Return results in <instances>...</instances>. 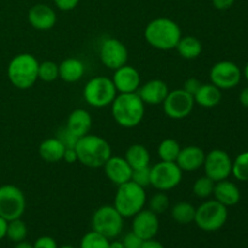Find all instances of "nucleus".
<instances>
[{"instance_id":"e433bc0d","label":"nucleus","mask_w":248,"mask_h":248,"mask_svg":"<svg viewBox=\"0 0 248 248\" xmlns=\"http://www.w3.org/2000/svg\"><path fill=\"white\" fill-rule=\"evenodd\" d=\"M56 137L62 142V144L64 145L65 148H75V145H77L78 143V140H79V138L75 137V136L73 135L67 127L61 128V130L57 132V136H56Z\"/></svg>"},{"instance_id":"f3484780","label":"nucleus","mask_w":248,"mask_h":248,"mask_svg":"<svg viewBox=\"0 0 248 248\" xmlns=\"http://www.w3.org/2000/svg\"><path fill=\"white\" fill-rule=\"evenodd\" d=\"M104 173L107 178L115 184L116 186L131 181L132 176V167L130 166L125 157L123 156H113L111 155L108 159V161L103 165Z\"/></svg>"},{"instance_id":"412c9836","label":"nucleus","mask_w":248,"mask_h":248,"mask_svg":"<svg viewBox=\"0 0 248 248\" xmlns=\"http://www.w3.org/2000/svg\"><path fill=\"white\" fill-rule=\"evenodd\" d=\"M212 195L215 196V200L227 207L237 205L241 200V193H240L239 186L228 179L216 182Z\"/></svg>"},{"instance_id":"0eeeda50","label":"nucleus","mask_w":248,"mask_h":248,"mask_svg":"<svg viewBox=\"0 0 248 248\" xmlns=\"http://www.w3.org/2000/svg\"><path fill=\"white\" fill-rule=\"evenodd\" d=\"M228 220V207L217 200H207L195 211L194 223L203 232H217L222 229Z\"/></svg>"},{"instance_id":"9d476101","label":"nucleus","mask_w":248,"mask_h":248,"mask_svg":"<svg viewBox=\"0 0 248 248\" xmlns=\"http://www.w3.org/2000/svg\"><path fill=\"white\" fill-rule=\"evenodd\" d=\"M27 201L23 191L12 184L0 186V217L7 222L18 219L26 211Z\"/></svg>"},{"instance_id":"6e6552de","label":"nucleus","mask_w":248,"mask_h":248,"mask_svg":"<svg viewBox=\"0 0 248 248\" xmlns=\"http://www.w3.org/2000/svg\"><path fill=\"white\" fill-rule=\"evenodd\" d=\"M91 224L92 230L111 240L123 232L124 217L113 205H104L94 211Z\"/></svg>"},{"instance_id":"de8ad7c7","label":"nucleus","mask_w":248,"mask_h":248,"mask_svg":"<svg viewBox=\"0 0 248 248\" xmlns=\"http://www.w3.org/2000/svg\"><path fill=\"white\" fill-rule=\"evenodd\" d=\"M15 248H34L33 247V244H31V242H27V241H19V242H16V246Z\"/></svg>"},{"instance_id":"ddd939ff","label":"nucleus","mask_w":248,"mask_h":248,"mask_svg":"<svg viewBox=\"0 0 248 248\" xmlns=\"http://www.w3.org/2000/svg\"><path fill=\"white\" fill-rule=\"evenodd\" d=\"M202 167L205 169V176L213 182H219L228 179L232 174V160L225 150L213 149L206 154Z\"/></svg>"},{"instance_id":"f257e3e1","label":"nucleus","mask_w":248,"mask_h":248,"mask_svg":"<svg viewBox=\"0 0 248 248\" xmlns=\"http://www.w3.org/2000/svg\"><path fill=\"white\" fill-rule=\"evenodd\" d=\"M182 38L179 24L169 17H156L147 24L144 29V39L152 47L160 51H170L176 48Z\"/></svg>"},{"instance_id":"ea45409f","label":"nucleus","mask_w":248,"mask_h":248,"mask_svg":"<svg viewBox=\"0 0 248 248\" xmlns=\"http://www.w3.org/2000/svg\"><path fill=\"white\" fill-rule=\"evenodd\" d=\"M34 248H58L57 242L51 236H40L33 244Z\"/></svg>"},{"instance_id":"37998d69","label":"nucleus","mask_w":248,"mask_h":248,"mask_svg":"<svg viewBox=\"0 0 248 248\" xmlns=\"http://www.w3.org/2000/svg\"><path fill=\"white\" fill-rule=\"evenodd\" d=\"M234 2L235 0H212V5L215 6V9L220 10V11L230 9L234 5Z\"/></svg>"},{"instance_id":"dca6fc26","label":"nucleus","mask_w":248,"mask_h":248,"mask_svg":"<svg viewBox=\"0 0 248 248\" xmlns=\"http://www.w3.org/2000/svg\"><path fill=\"white\" fill-rule=\"evenodd\" d=\"M111 80L119 93H133V92H137V90L142 85L140 72L135 67L128 64L114 70Z\"/></svg>"},{"instance_id":"f704fd0d","label":"nucleus","mask_w":248,"mask_h":248,"mask_svg":"<svg viewBox=\"0 0 248 248\" xmlns=\"http://www.w3.org/2000/svg\"><path fill=\"white\" fill-rule=\"evenodd\" d=\"M38 78L39 80L45 82H52L58 79L60 74H58L57 63L52 62V61H44V62L39 63Z\"/></svg>"},{"instance_id":"b1692460","label":"nucleus","mask_w":248,"mask_h":248,"mask_svg":"<svg viewBox=\"0 0 248 248\" xmlns=\"http://www.w3.org/2000/svg\"><path fill=\"white\" fill-rule=\"evenodd\" d=\"M194 101L202 108H215L222 101V90L218 89L212 82L202 84L194 94Z\"/></svg>"},{"instance_id":"72a5a7b5","label":"nucleus","mask_w":248,"mask_h":248,"mask_svg":"<svg viewBox=\"0 0 248 248\" xmlns=\"http://www.w3.org/2000/svg\"><path fill=\"white\" fill-rule=\"evenodd\" d=\"M147 201L148 208L157 216L165 213L170 208V199L165 191H157Z\"/></svg>"},{"instance_id":"49530a36","label":"nucleus","mask_w":248,"mask_h":248,"mask_svg":"<svg viewBox=\"0 0 248 248\" xmlns=\"http://www.w3.org/2000/svg\"><path fill=\"white\" fill-rule=\"evenodd\" d=\"M6 232H7V220L4 219L2 217H0V240L6 237Z\"/></svg>"},{"instance_id":"a18cd8bd","label":"nucleus","mask_w":248,"mask_h":248,"mask_svg":"<svg viewBox=\"0 0 248 248\" xmlns=\"http://www.w3.org/2000/svg\"><path fill=\"white\" fill-rule=\"evenodd\" d=\"M240 103H241L242 107L245 108H248V86L245 87L244 90L240 93Z\"/></svg>"},{"instance_id":"2eb2a0df","label":"nucleus","mask_w":248,"mask_h":248,"mask_svg":"<svg viewBox=\"0 0 248 248\" xmlns=\"http://www.w3.org/2000/svg\"><path fill=\"white\" fill-rule=\"evenodd\" d=\"M132 218V232L136 235H138L143 241L154 239L156 236L160 228L159 217L154 212H152L149 208L148 210L143 208Z\"/></svg>"},{"instance_id":"4be33fe9","label":"nucleus","mask_w":248,"mask_h":248,"mask_svg":"<svg viewBox=\"0 0 248 248\" xmlns=\"http://www.w3.org/2000/svg\"><path fill=\"white\" fill-rule=\"evenodd\" d=\"M65 127L78 138L89 135L92 127V116L85 109H75L69 114Z\"/></svg>"},{"instance_id":"a211bd4d","label":"nucleus","mask_w":248,"mask_h":248,"mask_svg":"<svg viewBox=\"0 0 248 248\" xmlns=\"http://www.w3.org/2000/svg\"><path fill=\"white\" fill-rule=\"evenodd\" d=\"M169 86L165 81L160 79H153L140 85L137 90V94L144 104L149 106H159L162 104L169 94Z\"/></svg>"},{"instance_id":"393cba45","label":"nucleus","mask_w":248,"mask_h":248,"mask_svg":"<svg viewBox=\"0 0 248 248\" xmlns=\"http://www.w3.org/2000/svg\"><path fill=\"white\" fill-rule=\"evenodd\" d=\"M65 147L57 137L44 140L39 145V155L41 159L50 164H56L63 160Z\"/></svg>"},{"instance_id":"6ab92c4d","label":"nucleus","mask_w":248,"mask_h":248,"mask_svg":"<svg viewBox=\"0 0 248 248\" xmlns=\"http://www.w3.org/2000/svg\"><path fill=\"white\" fill-rule=\"evenodd\" d=\"M28 22L36 31H50L57 22V15L48 5L36 4L29 9Z\"/></svg>"},{"instance_id":"c85d7f7f","label":"nucleus","mask_w":248,"mask_h":248,"mask_svg":"<svg viewBox=\"0 0 248 248\" xmlns=\"http://www.w3.org/2000/svg\"><path fill=\"white\" fill-rule=\"evenodd\" d=\"M181 149V145H179V143L176 140L166 138V140L160 142L159 147H157V155H159L161 161L176 162Z\"/></svg>"},{"instance_id":"a878e982","label":"nucleus","mask_w":248,"mask_h":248,"mask_svg":"<svg viewBox=\"0 0 248 248\" xmlns=\"http://www.w3.org/2000/svg\"><path fill=\"white\" fill-rule=\"evenodd\" d=\"M176 50L182 58L186 60H195L202 52V43L196 36L186 35L179 39Z\"/></svg>"},{"instance_id":"9b49d317","label":"nucleus","mask_w":248,"mask_h":248,"mask_svg":"<svg viewBox=\"0 0 248 248\" xmlns=\"http://www.w3.org/2000/svg\"><path fill=\"white\" fill-rule=\"evenodd\" d=\"M194 106H195L194 97L183 89L170 91L165 101L162 102L165 114L173 120H182L190 115Z\"/></svg>"},{"instance_id":"473e14b6","label":"nucleus","mask_w":248,"mask_h":248,"mask_svg":"<svg viewBox=\"0 0 248 248\" xmlns=\"http://www.w3.org/2000/svg\"><path fill=\"white\" fill-rule=\"evenodd\" d=\"M215 183L207 176L200 177L193 184V193L198 199H207L213 194Z\"/></svg>"},{"instance_id":"f8f14e48","label":"nucleus","mask_w":248,"mask_h":248,"mask_svg":"<svg viewBox=\"0 0 248 248\" xmlns=\"http://www.w3.org/2000/svg\"><path fill=\"white\" fill-rule=\"evenodd\" d=\"M242 78L241 69L232 61H220L215 63L210 70V79L220 90H230L240 84Z\"/></svg>"},{"instance_id":"c756f323","label":"nucleus","mask_w":248,"mask_h":248,"mask_svg":"<svg viewBox=\"0 0 248 248\" xmlns=\"http://www.w3.org/2000/svg\"><path fill=\"white\" fill-rule=\"evenodd\" d=\"M27 234H28V228L21 218L7 222L6 237H9L12 242L23 241L26 240Z\"/></svg>"},{"instance_id":"39448f33","label":"nucleus","mask_w":248,"mask_h":248,"mask_svg":"<svg viewBox=\"0 0 248 248\" xmlns=\"http://www.w3.org/2000/svg\"><path fill=\"white\" fill-rule=\"evenodd\" d=\"M147 193L144 188L130 181L118 186L113 206L124 218H132L144 208Z\"/></svg>"},{"instance_id":"7ed1b4c3","label":"nucleus","mask_w":248,"mask_h":248,"mask_svg":"<svg viewBox=\"0 0 248 248\" xmlns=\"http://www.w3.org/2000/svg\"><path fill=\"white\" fill-rule=\"evenodd\" d=\"M75 150L78 161L90 169H98L111 156V147L104 138L97 135H86L78 140Z\"/></svg>"},{"instance_id":"7c9ffc66","label":"nucleus","mask_w":248,"mask_h":248,"mask_svg":"<svg viewBox=\"0 0 248 248\" xmlns=\"http://www.w3.org/2000/svg\"><path fill=\"white\" fill-rule=\"evenodd\" d=\"M232 174L240 182H248V152H244L232 161Z\"/></svg>"},{"instance_id":"423d86ee","label":"nucleus","mask_w":248,"mask_h":248,"mask_svg":"<svg viewBox=\"0 0 248 248\" xmlns=\"http://www.w3.org/2000/svg\"><path fill=\"white\" fill-rule=\"evenodd\" d=\"M84 99L93 108H104L113 103L118 96L113 80L107 77H94L84 87Z\"/></svg>"},{"instance_id":"79ce46f5","label":"nucleus","mask_w":248,"mask_h":248,"mask_svg":"<svg viewBox=\"0 0 248 248\" xmlns=\"http://www.w3.org/2000/svg\"><path fill=\"white\" fill-rule=\"evenodd\" d=\"M63 160L68 164H74L78 161V154L75 148H65L64 155H63Z\"/></svg>"},{"instance_id":"bb28decb","label":"nucleus","mask_w":248,"mask_h":248,"mask_svg":"<svg viewBox=\"0 0 248 248\" xmlns=\"http://www.w3.org/2000/svg\"><path fill=\"white\" fill-rule=\"evenodd\" d=\"M126 161L130 164L133 169H140V167L150 166V153L143 144L136 143L130 145L125 153Z\"/></svg>"},{"instance_id":"58836bf2","label":"nucleus","mask_w":248,"mask_h":248,"mask_svg":"<svg viewBox=\"0 0 248 248\" xmlns=\"http://www.w3.org/2000/svg\"><path fill=\"white\" fill-rule=\"evenodd\" d=\"M201 85H202V82L199 79H196V78H189V79H186V82H184L183 90L194 97V94L198 92V90L200 89Z\"/></svg>"},{"instance_id":"1a4fd4ad","label":"nucleus","mask_w":248,"mask_h":248,"mask_svg":"<svg viewBox=\"0 0 248 248\" xmlns=\"http://www.w3.org/2000/svg\"><path fill=\"white\" fill-rule=\"evenodd\" d=\"M183 179V171L176 162L161 161L150 166V186L159 191L177 188Z\"/></svg>"},{"instance_id":"aec40b11","label":"nucleus","mask_w":248,"mask_h":248,"mask_svg":"<svg viewBox=\"0 0 248 248\" xmlns=\"http://www.w3.org/2000/svg\"><path fill=\"white\" fill-rule=\"evenodd\" d=\"M205 157L206 153L202 148L198 145H188L181 149L176 164L183 172H193L203 166Z\"/></svg>"},{"instance_id":"5701e85b","label":"nucleus","mask_w":248,"mask_h":248,"mask_svg":"<svg viewBox=\"0 0 248 248\" xmlns=\"http://www.w3.org/2000/svg\"><path fill=\"white\" fill-rule=\"evenodd\" d=\"M85 64L81 60L77 57H69L63 60L58 64L60 79L65 82H77L82 79L85 74Z\"/></svg>"},{"instance_id":"4468645a","label":"nucleus","mask_w":248,"mask_h":248,"mask_svg":"<svg viewBox=\"0 0 248 248\" xmlns=\"http://www.w3.org/2000/svg\"><path fill=\"white\" fill-rule=\"evenodd\" d=\"M99 60L104 67L115 70L127 64L128 51L125 44L115 38H108L101 44Z\"/></svg>"},{"instance_id":"f03ea898","label":"nucleus","mask_w":248,"mask_h":248,"mask_svg":"<svg viewBox=\"0 0 248 248\" xmlns=\"http://www.w3.org/2000/svg\"><path fill=\"white\" fill-rule=\"evenodd\" d=\"M110 106L114 120L124 128L136 127L144 118L145 104L140 98L137 92L119 93Z\"/></svg>"},{"instance_id":"4c0bfd02","label":"nucleus","mask_w":248,"mask_h":248,"mask_svg":"<svg viewBox=\"0 0 248 248\" xmlns=\"http://www.w3.org/2000/svg\"><path fill=\"white\" fill-rule=\"evenodd\" d=\"M143 240L133 232H127L123 239L124 248H140L142 247Z\"/></svg>"},{"instance_id":"2f4dec72","label":"nucleus","mask_w":248,"mask_h":248,"mask_svg":"<svg viewBox=\"0 0 248 248\" xmlns=\"http://www.w3.org/2000/svg\"><path fill=\"white\" fill-rule=\"evenodd\" d=\"M109 239L99 232L91 230L82 236L80 248H109Z\"/></svg>"},{"instance_id":"c9c22d12","label":"nucleus","mask_w":248,"mask_h":248,"mask_svg":"<svg viewBox=\"0 0 248 248\" xmlns=\"http://www.w3.org/2000/svg\"><path fill=\"white\" fill-rule=\"evenodd\" d=\"M131 181L142 188H147L150 186V166L133 169Z\"/></svg>"},{"instance_id":"09e8293b","label":"nucleus","mask_w":248,"mask_h":248,"mask_svg":"<svg viewBox=\"0 0 248 248\" xmlns=\"http://www.w3.org/2000/svg\"><path fill=\"white\" fill-rule=\"evenodd\" d=\"M109 248H124L123 241H119V240L110 241L109 242Z\"/></svg>"},{"instance_id":"3c124183","label":"nucleus","mask_w":248,"mask_h":248,"mask_svg":"<svg viewBox=\"0 0 248 248\" xmlns=\"http://www.w3.org/2000/svg\"><path fill=\"white\" fill-rule=\"evenodd\" d=\"M58 248H74V247L70 246V245H64V246H61V247H58Z\"/></svg>"},{"instance_id":"a19ab883","label":"nucleus","mask_w":248,"mask_h":248,"mask_svg":"<svg viewBox=\"0 0 248 248\" xmlns=\"http://www.w3.org/2000/svg\"><path fill=\"white\" fill-rule=\"evenodd\" d=\"M52 1L61 11H72L78 6L80 0H52Z\"/></svg>"},{"instance_id":"20e7f679","label":"nucleus","mask_w":248,"mask_h":248,"mask_svg":"<svg viewBox=\"0 0 248 248\" xmlns=\"http://www.w3.org/2000/svg\"><path fill=\"white\" fill-rule=\"evenodd\" d=\"M39 61L31 53H18L10 61L7 65V78L9 81L16 89H31L38 81Z\"/></svg>"},{"instance_id":"8fccbe9b","label":"nucleus","mask_w":248,"mask_h":248,"mask_svg":"<svg viewBox=\"0 0 248 248\" xmlns=\"http://www.w3.org/2000/svg\"><path fill=\"white\" fill-rule=\"evenodd\" d=\"M244 75H245V78H246V80H247V81H248V62H247V64H246V65H245Z\"/></svg>"},{"instance_id":"c03bdc74","label":"nucleus","mask_w":248,"mask_h":248,"mask_svg":"<svg viewBox=\"0 0 248 248\" xmlns=\"http://www.w3.org/2000/svg\"><path fill=\"white\" fill-rule=\"evenodd\" d=\"M140 248H165V246L161 244V242L156 241V240L154 239H150V240H144Z\"/></svg>"},{"instance_id":"cd10ccee","label":"nucleus","mask_w":248,"mask_h":248,"mask_svg":"<svg viewBox=\"0 0 248 248\" xmlns=\"http://www.w3.org/2000/svg\"><path fill=\"white\" fill-rule=\"evenodd\" d=\"M196 208L188 201H179L176 205H173L171 210V216L173 220L178 224L186 225L190 224L195 219Z\"/></svg>"}]
</instances>
